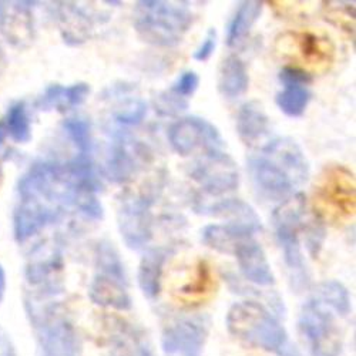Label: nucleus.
<instances>
[{"label":"nucleus","instance_id":"obj_25","mask_svg":"<svg viewBox=\"0 0 356 356\" xmlns=\"http://www.w3.org/2000/svg\"><path fill=\"white\" fill-rule=\"evenodd\" d=\"M66 129L76 143V145L80 148L81 154L90 156L92 150V137H90V124L84 120H70L66 124Z\"/></svg>","mask_w":356,"mask_h":356},{"label":"nucleus","instance_id":"obj_21","mask_svg":"<svg viewBox=\"0 0 356 356\" xmlns=\"http://www.w3.org/2000/svg\"><path fill=\"white\" fill-rule=\"evenodd\" d=\"M110 345L111 356H153L144 339L127 325L111 334Z\"/></svg>","mask_w":356,"mask_h":356},{"label":"nucleus","instance_id":"obj_24","mask_svg":"<svg viewBox=\"0 0 356 356\" xmlns=\"http://www.w3.org/2000/svg\"><path fill=\"white\" fill-rule=\"evenodd\" d=\"M147 114V104L143 100H130L124 103L114 114V122L118 127L138 126Z\"/></svg>","mask_w":356,"mask_h":356},{"label":"nucleus","instance_id":"obj_23","mask_svg":"<svg viewBox=\"0 0 356 356\" xmlns=\"http://www.w3.org/2000/svg\"><path fill=\"white\" fill-rule=\"evenodd\" d=\"M316 300L326 308L335 311L341 316H346L350 312V296L348 289L339 281L331 280L319 284Z\"/></svg>","mask_w":356,"mask_h":356},{"label":"nucleus","instance_id":"obj_5","mask_svg":"<svg viewBox=\"0 0 356 356\" xmlns=\"http://www.w3.org/2000/svg\"><path fill=\"white\" fill-rule=\"evenodd\" d=\"M355 200L353 174L343 165L326 167L314 193L318 217L337 224L343 222L355 214Z\"/></svg>","mask_w":356,"mask_h":356},{"label":"nucleus","instance_id":"obj_18","mask_svg":"<svg viewBox=\"0 0 356 356\" xmlns=\"http://www.w3.org/2000/svg\"><path fill=\"white\" fill-rule=\"evenodd\" d=\"M248 70L241 58L235 54L224 58L218 79V88L221 95L227 99L241 97L248 90Z\"/></svg>","mask_w":356,"mask_h":356},{"label":"nucleus","instance_id":"obj_7","mask_svg":"<svg viewBox=\"0 0 356 356\" xmlns=\"http://www.w3.org/2000/svg\"><path fill=\"white\" fill-rule=\"evenodd\" d=\"M168 141L172 150L183 157L198 150L211 153L224 150L225 141L218 129L202 117L188 115L172 123L168 129Z\"/></svg>","mask_w":356,"mask_h":356},{"label":"nucleus","instance_id":"obj_10","mask_svg":"<svg viewBox=\"0 0 356 356\" xmlns=\"http://www.w3.org/2000/svg\"><path fill=\"white\" fill-rule=\"evenodd\" d=\"M209 326L210 321L205 316H188L170 323L161 337L164 356H201Z\"/></svg>","mask_w":356,"mask_h":356},{"label":"nucleus","instance_id":"obj_15","mask_svg":"<svg viewBox=\"0 0 356 356\" xmlns=\"http://www.w3.org/2000/svg\"><path fill=\"white\" fill-rule=\"evenodd\" d=\"M168 248H154L147 251L140 261L137 281L138 286L147 300L154 301L161 288V275L164 270V264L170 255Z\"/></svg>","mask_w":356,"mask_h":356},{"label":"nucleus","instance_id":"obj_20","mask_svg":"<svg viewBox=\"0 0 356 356\" xmlns=\"http://www.w3.org/2000/svg\"><path fill=\"white\" fill-rule=\"evenodd\" d=\"M282 86L284 90H281L275 97L278 108L289 118L302 117L311 102V92L308 90V84L284 83Z\"/></svg>","mask_w":356,"mask_h":356},{"label":"nucleus","instance_id":"obj_26","mask_svg":"<svg viewBox=\"0 0 356 356\" xmlns=\"http://www.w3.org/2000/svg\"><path fill=\"white\" fill-rule=\"evenodd\" d=\"M188 102L180 96L174 95L172 92H165L160 95L156 100V110L161 115H174L187 110Z\"/></svg>","mask_w":356,"mask_h":356},{"label":"nucleus","instance_id":"obj_12","mask_svg":"<svg viewBox=\"0 0 356 356\" xmlns=\"http://www.w3.org/2000/svg\"><path fill=\"white\" fill-rule=\"evenodd\" d=\"M138 157L130 134L123 127L113 130L106 160V174L110 180L114 183L131 180L138 167Z\"/></svg>","mask_w":356,"mask_h":356},{"label":"nucleus","instance_id":"obj_2","mask_svg":"<svg viewBox=\"0 0 356 356\" xmlns=\"http://www.w3.org/2000/svg\"><path fill=\"white\" fill-rule=\"evenodd\" d=\"M227 330L245 343L278 356H302L281 322L255 301L235 302L227 314Z\"/></svg>","mask_w":356,"mask_h":356},{"label":"nucleus","instance_id":"obj_3","mask_svg":"<svg viewBox=\"0 0 356 356\" xmlns=\"http://www.w3.org/2000/svg\"><path fill=\"white\" fill-rule=\"evenodd\" d=\"M193 20L194 15L186 2L141 0L136 8L134 27L145 43L174 47L181 43Z\"/></svg>","mask_w":356,"mask_h":356},{"label":"nucleus","instance_id":"obj_27","mask_svg":"<svg viewBox=\"0 0 356 356\" xmlns=\"http://www.w3.org/2000/svg\"><path fill=\"white\" fill-rule=\"evenodd\" d=\"M198 86H200L198 74L193 70H188V72H184L181 76H178V79L171 86L170 92L187 100L197 92Z\"/></svg>","mask_w":356,"mask_h":356},{"label":"nucleus","instance_id":"obj_9","mask_svg":"<svg viewBox=\"0 0 356 356\" xmlns=\"http://www.w3.org/2000/svg\"><path fill=\"white\" fill-rule=\"evenodd\" d=\"M153 200L147 195L127 198L118 210V231L127 248L144 250L153 238Z\"/></svg>","mask_w":356,"mask_h":356},{"label":"nucleus","instance_id":"obj_1","mask_svg":"<svg viewBox=\"0 0 356 356\" xmlns=\"http://www.w3.org/2000/svg\"><path fill=\"white\" fill-rule=\"evenodd\" d=\"M258 198L284 202L307 184L309 164L302 148L292 138L280 137L262 145L247 161Z\"/></svg>","mask_w":356,"mask_h":356},{"label":"nucleus","instance_id":"obj_22","mask_svg":"<svg viewBox=\"0 0 356 356\" xmlns=\"http://www.w3.org/2000/svg\"><path fill=\"white\" fill-rule=\"evenodd\" d=\"M96 261L100 270V275L129 286V278L126 274L123 259L110 241H100L96 250Z\"/></svg>","mask_w":356,"mask_h":356},{"label":"nucleus","instance_id":"obj_29","mask_svg":"<svg viewBox=\"0 0 356 356\" xmlns=\"http://www.w3.org/2000/svg\"><path fill=\"white\" fill-rule=\"evenodd\" d=\"M216 47H217V32H216V29H210L205 39L202 40V43L193 53V58L195 62H202V63L210 60V57L216 51Z\"/></svg>","mask_w":356,"mask_h":356},{"label":"nucleus","instance_id":"obj_6","mask_svg":"<svg viewBox=\"0 0 356 356\" xmlns=\"http://www.w3.org/2000/svg\"><path fill=\"white\" fill-rule=\"evenodd\" d=\"M298 330L312 356H338L339 339L335 318L331 309L316 298L304 304Z\"/></svg>","mask_w":356,"mask_h":356},{"label":"nucleus","instance_id":"obj_28","mask_svg":"<svg viewBox=\"0 0 356 356\" xmlns=\"http://www.w3.org/2000/svg\"><path fill=\"white\" fill-rule=\"evenodd\" d=\"M211 284V271L210 266L205 261H200L198 266H197V274H195V280L193 281V284H188L184 288V292L187 293H195V292H205V289H209Z\"/></svg>","mask_w":356,"mask_h":356},{"label":"nucleus","instance_id":"obj_11","mask_svg":"<svg viewBox=\"0 0 356 356\" xmlns=\"http://www.w3.org/2000/svg\"><path fill=\"white\" fill-rule=\"evenodd\" d=\"M278 44L281 53H295L307 66L325 70L334 63L335 47L332 42L314 32H288L278 39Z\"/></svg>","mask_w":356,"mask_h":356},{"label":"nucleus","instance_id":"obj_13","mask_svg":"<svg viewBox=\"0 0 356 356\" xmlns=\"http://www.w3.org/2000/svg\"><path fill=\"white\" fill-rule=\"evenodd\" d=\"M231 255L236 258L241 274L250 282L258 286H271L275 284L268 258H266L261 244L254 238V235L243 236L234 245Z\"/></svg>","mask_w":356,"mask_h":356},{"label":"nucleus","instance_id":"obj_14","mask_svg":"<svg viewBox=\"0 0 356 356\" xmlns=\"http://www.w3.org/2000/svg\"><path fill=\"white\" fill-rule=\"evenodd\" d=\"M201 213L211 217L224 218L227 221V225L238 227L252 234L262 229L261 218L257 216L252 207L238 198L221 200L213 205L202 207Z\"/></svg>","mask_w":356,"mask_h":356},{"label":"nucleus","instance_id":"obj_17","mask_svg":"<svg viewBox=\"0 0 356 356\" xmlns=\"http://www.w3.org/2000/svg\"><path fill=\"white\" fill-rule=\"evenodd\" d=\"M90 298L100 307L117 311H129L133 305L126 285L100 274L90 285Z\"/></svg>","mask_w":356,"mask_h":356},{"label":"nucleus","instance_id":"obj_19","mask_svg":"<svg viewBox=\"0 0 356 356\" xmlns=\"http://www.w3.org/2000/svg\"><path fill=\"white\" fill-rule=\"evenodd\" d=\"M262 12V2H243L227 26L225 43L229 47L238 46L247 39L252 26Z\"/></svg>","mask_w":356,"mask_h":356},{"label":"nucleus","instance_id":"obj_16","mask_svg":"<svg viewBox=\"0 0 356 356\" xmlns=\"http://www.w3.org/2000/svg\"><path fill=\"white\" fill-rule=\"evenodd\" d=\"M236 134L247 145L259 143L270 131V118L255 102L241 106L235 122Z\"/></svg>","mask_w":356,"mask_h":356},{"label":"nucleus","instance_id":"obj_4","mask_svg":"<svg viewBox=\"0 0 356 356\" xmlns=\"http://www.w3.org/2000/svg\"><path fill=\"white\" fill-rule=\"evenodd\" d=\"M305 197L298 193L281 202L273 214L275 236L282 250L291 284L298 292L309 285V273L300 240V231L305 225Z\"/></svg>","mask_w":356,"mask_h":356},{"label":"nucleus","instance_id":"obj_8","mask_svg":"<svg viewBox=\"0 0 356 356\" xmlns=\"http://www.w3.org/2000/svg\"><path fill=\"white\" fill-rule=\"evenodd\" d=\"M193 180L209 194L221 195L240 186V172L225 150L204 153L190 172Z\"/></svg>","mask_w":356,"mask_h":356}]
</instances>
